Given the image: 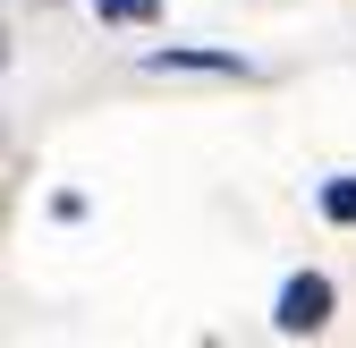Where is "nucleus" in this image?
Returning a JSON list of instances; mask_svg holds the SVG:
<instances>
[{
    "instance_id": "4",
    "label": "nucleus",
    "mask_w": 356,
    "mask_h": 348,
    "mask_svg": "<svg viewBox=\"0 0 356 348\" xmlns=\"http://www.w3.org/2000/svg\"><path fill=\"white\" fill-rule=\"evenodd\" d=\"M314 212L331 230H356V170H331V179L314 187Z\"/></svg>"
},
{
    "instance_id": "2",
    "label": "nucleus",
    "mask_w": 356,
    "mask_h": 348,
    "mask_svg": "<svg viewBox=\"0 0 356 348\" xmlns=\"http://www.w3.org/2000/svg\"><path fill=\"white\" fill-rule=\"evenodd\" d=\"M331 315H339V280H331V272H314V264L289 272V280H280V297H272V331H280V340H323V331H331Z\"/></svg>"
},
{
    "instance_id": "3",
    "label": "nucleus",
    "mask_w": 356,
    "mask_h": 348,
    "mask_svg": "<svg viewBox=\"0 0 356 348\" xmlns=\"http://www.w3.org/2000/svg\"><path fill=\"white\" fill-rule=\"evenodd\" d=\"M94 9V26H111V34H153L161 26V0H85Z\"/></svg>"
},
{
    "instance_id": "1",
    "label": "nucleus",
    "mask_w": 356,
    "mask_h": 348,
    "mask_svg": "<svg viewBox=\"0 0 356 348\" xmlns=\"http://www.w3.org/2000/svg\"><path fill=\"white\" fill-rule=\"evenodd\" d=\"M145 77H187V85H246L254 60L238 52V42H161V52L136 60Z\"/></svg>"
}]
</instances>
